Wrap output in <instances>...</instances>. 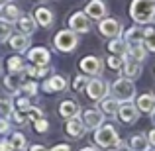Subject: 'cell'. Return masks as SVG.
<instances>
[{
    "mask_svg": "<svg viewBox=\"0 0 155 151\" xmlns=\"http://www.w3.org/2000/svg\"><path fill=\"white\" fill-rule=\"evenodd\" d=\"M130 16L136 24H151L155 20V0H132Z\"/></svg>",
    "mask_w": 155,
    "mask_h": 151,
    "instance_id": "6da1fadb",
    "label": "cell"
},
{
    "mask_svg": "<svg viewBox=\"0 0 155 151\" xmlns=\"http://www.w3.org/2000/svg\"><path fill=\"white\" fill-rule=\"evenodd\" d=\"M94 141L100 147H118L120 145V136H118L116 128L110 124H102L94 130Z\"/></svg>",
    "mask_w": 155,
    "mask_h": 151,
    "instance_id": "7a4b0ae2",
    "label": "cell"
},
{
    "mask_svg": "<svg viewBox=\"0 0 155 151\" xmlns=\"http://www.w3.org/2000/svg\"><path fill=\"white\" fill-rule=\"evenodd\" d=\"M110 88H112V94L118 102H132L136 98V87H134L132 79H126V77L116 79Z\"/></svg>",
    "mask_w": 155,
    "mask_h": 151,
    "instance_id": "3957f363",
    "label": "cell"
},
{
    "mask_svg": "<svg viewBox=\"0 0 155 151\" xmlns=\"http://www.w3.org/2000/svg\"><path fill=\"white\" fill-rule=\"evenodd\" d=\"M79 45V38L73 30H61L53 35V47L61 53H71Z\"/></svg>",
    "mask_w": 155,
    "mask_h": 151,
    "instance_id": "277c9868",
    "label": "cell"
},
{
    "mask_svg": "<svg viewBox=\"0 0 155 151\" xmlns=\"http://www.w3.org/2000/svg\"><path fill=\"white\" fill-rule=\"evenodd\" d=\"M84 90H87L88 98L100 100L102 96L108 94V84H106L104 80H100V79H91V80H87V84H84Z\"/></svg>",
    "mask_w": 155,
    "mask_h": 151,
    "instance_id": "5b68a950",
    "label": "cell"
},
{
    "mask_svg": "<svg viewBox=\"0 0 155 151\" xmlns=\"http://www.w3.org/2000/svg\"><path fill=\"white\" fill-rule=\"evenodd\" d=\"M102 59L100 57H96V55H88V57H84V59H81V63H79V67H81V71L84 73V75H92V77H96V75H100L102 73Z\"/></svg>",
    "mask_w": 155,
    "mask_h": 151,
    "instance_id": "8992f818",
    "label": "cell"
},
{
    "mask_svg": "<svg viewBox=\"0 0 155 151\" xmlns=\"http://www.w3.org/2000/svg\"><path fill=\"white\" fill-rule=\"evenodd\" d=\"M81 122H83V126L87 130H96L98 126L104 124V114L100 112V110H96V108H88V110L83 112Z\"/></svg>",
    "mask_w": 155,
    "mask_h": 151,
    "instance_id": "52a82bcc",
    "label": "cell"
},
{
    "mask_svg": "<svg viewBox=\"0 0 155 151\" xmlns=\"http://www.w3.org/2000/svg\"><path fill=\"white\" fill-rule=\"evenodd\" d=\"M69 28H71L75 34H88V31H91V22H88L84 12H75V14H71V18H69Z\"/></svg>",
    "mask_w": 155,
    "mask_h": 151,
    "instance_id": "ba28073f",
    "label": "cell"
},
{
    "mask_svg": "<svg viewBox=\"0 0 155 151\" xmlns=\"http://www.w3.org/2000/svg\"><path fill=\"white\" fill-rule=\"evenodd\" d=\"M98 31L106 38H118L122 34V24L116 18H102L98 24Z\"/></svg>",
    "mask_w": 155,
    "mask_h": 151,
    "instance_id": "9c48e42d",
    "label": "cell"
},
{
    "mask_svg": "<svg viewBox=\"0 0 155 151\" xmlns=\"http://www.w3.org/2000/svg\"><path fill=\"white\" fill-rule=\"evenodd\" d=\"M118 120L124 122V124H134V122L140 118V110L136 108L134 104H130V102H126V104L118 106V112H116Z\"/></svg>",
    "mask_w": 155,
    "mask_h": 151,
    "instance_id": "30bf717a",
    "label": "cell"
},
{
    "mask_svg": "<svg viewBox=\"0 0 155 151\" xmlns=\"http://www.w3.org/2000/svg\"><path fill=\"white\" fill-rule=\"evenodd\" d=\"M106 12H108V8H106V4L102 0H91L87 4V8H84L87 18H92V20H102L106 16Z\"/></svg>",
    "mask_w": 155,
    "mask_h": 151,
    "instance_id": "8fae6325",
    "label": "cell"
},
{
    "mask_svg": "<svg viewBox=\"0 0 155 151\" xmlns=\"http://www.w3.org/2000/svg\"><path fill=\"white\" fill-rule=\"evenodd\" d=\"M28 59L34 65H49L51 53H49V49H45V47H31V49L28 51Z\"/></svg>",
    "mask_w": 155,
    "mask_h": 151,
    "instance_id": "7c38bea8",
    "label": "cell"
},
{
    "mask_svg": "<svg viewBox=\"0 0 155 151\" xmlns=\"http://www.w3.org/2000/svg\"><path fill=\"white\" fill-rule=\"evenodd\" d=\"M30 43H31V39L26 34H10L8 35V45L14 51H28Z\"/></svg>",
    "mask_w": 155,
    "mask_h": 151,
    "instance_id": "4fadbf2b",
    "label": "cell"
},
{
    "mask_svg": "<svg viewBox=\"0 0 155 151\" xmlns=\"http://www.w3.org/2000/svg\"><path fill=\"white\" fill-rule=\"evenodd\" d=\"M67 88V79L63 75H53L49 80L43 83V90L45 92H63Z\"/></svg>",
    "mask_w": 155,
    "mask_h": 151,
    "instance_id": "5bb4252c",
    "label": "cell"
},
{
    "mask_svg": "<svg viewBox=\"0 0 155 151\" xmlns=\"http://www.w3.org/2000/svg\"><path fill=\"white\" fill-rule=\"evenodd\" d=\"M122 71H124V77L126 79H137L141 75V65L140 61H134L130 57H124V65H122Z\"/></svg>",
    "mask_w": 155,
    "mask_h": 151,
    "instance_id": "9a60e30c",
    "label": "cell"
},
{
    "mask_svg": "<svg viewBox=\"0 0 155 151\" xmlns=\"http://www.w3.org/2000/svg\"><path fill=\"white\" fill-rule=\"evenodd\" d=\"M118 106H120V102L114 98V96H108V94L98 100V110L102 114H108V116H116Z\"/></svg>",
    "mask_w": 155,
    "mask_h": 151,
    "instance_id": "2e32d148",
    "label": "cell"
},
{
    "mask_svg": "<svg viewBox=\"0 0 155 151\" xmlns=\"http://www.w3.org/2000/svg\"><path fill=\"white\" fill-rule=\"evenodd\" d=\"M65 130H67V133L71 137H75V140H81V137L84 136V132H87V128L83 126V122H81L79 118H69Z\"/></svg>",
    "mask_w": 155,
    "mask_h": 151,
    "instance_id": "e0dca14e",
    "label": "cell"
},
{
    "mask_svg": "<svg viewBox=\"0 0 155 151\" xmlns=\"http://www.w3.org/2000/svg\"><path fill=\"white\" fill-rule=\"evenodd\" d=\"M59 114L63 118H79V114H81V106L77 104V102H73V100H63L61 102V106H59Z\"/></svg>",
    "mask_w": 155,
    "mask_h": 151,
    "instance_id": "ac0fdd59",
    "label": "cell"
},
{
    "mask_svg": "<svg viewBox=\"0 0 155 151\" xmlns=\"http://www.w3.org/2000/svg\"><path fill=\"white\" fill-rule=\"evenodd\" d=\"M124 57H130V59L140 61V63H141V61L147 57V51H145V47H143V43H141V41L140 43H130Z\"/></svg>",
    "mask_w": 155,
    "mask_h": 151,
    "instance_id": "d6986e66",
    "label": "cell"
},
{
    "mask_svg": "<svg viewBox=\"0 0 155 151\" xmlns=\"http://www.w3.org/2000/svg\"><path fill=\"white\" fill-rule=\"evenodd\" d=\"M53 12L49 10V8H35V14H34V20H35V24H39V26H43V28H49L51 24H53Z\"/></svg>",
    "mask_w": 155,
    "mask_h": 151,
    "instance_id": "ffe728a7",
    "label": "cell"
},
{
    "mask_svg": "<svg viewBox=\"0 0 155 151\" xmlns=\"http://www.w3.org/2000/svg\"><path fill=\"white\" fill-rule=\"evenodd\" d=\"M16 22H18L16 26H18L20 34H26V35H31L35 31V28H38V24H35V20L31 16H20Z\"/></svg>",
    "mask_w": 155,
    "mask_h": 151,
    "instance_id": "44dd1931",
    "label": "cell"
},
{
    "mask_svg": "<svg viewBox=\"0 0 155 151\" xmlns=\"http://www.w3.org/2000/svg\"><path fill=\"white\" fill-rule=\"evenodd\" d=\"M140 112L145 114H153L155 112V96L153 94H141L137 98V106H136Z\"/></svg>",
    "mask_w": 155,
    "mask_h": 151,
    "instance_id": "7402d4cb",
    "label": "cell"
},
{
    "mask_svg": "<svg viewBox=\"0 0 155 151\" xmlns=\"http://www.w3.org/2000/svg\"><path fill=\"white\" fill-rule=\"evenodd\" d=\"M130 149L132 151H149V141H147V136L143 133H137L130 140Z\"/></svg>",
    "mask_w": 155,
    "mask_h": 151,
    "instance_id": "603a6c76",
    "label": "cell"
},
{
    "mask_svg": "<svg viewBox=\"0 0 155 151\" xmlns=\"http://www.w3.org/2000/svg\"><path fill=\"white\" fill-rule=\"evenodd\" d=\"M126 49H128V43H126L120 35H118V38H114L112 41L108 43V51L112 53V55H122V57H124L126 55Z\"/></svg>",
    "mask_w": 155,
    "mask_h": 151,
    "instance_id": "cb8c5ba5",
    "label": "cell"
},
{
    "mask_svg": "<svg viewBox=\"0 0 155 151\" xmlns=\"http://www.w3.org/2000/svg\"><path fill=\"white\" fill-rule=\"evenodd\" d=\"M141 43H143V47H145L147 53H155V30L145 28V30H143V38H141Z\"/></svg>",
    "mask_w": 155,
    "mask_h": 151,
    "instance_id": "d4e9b609",
    "label": "cell"
},
{
    "mask_svg": "<svg viewBox=\"0 0 155 151\" xmlns=\"http://www.w3.org/2000/svg\"><path fill=\"white\" fill-rule=\"evenodd\" d=\"M20 16H22V14H20V8L16 6V4H12V2L4 4V8H2V18L4 20H8V22H16Z\"/></svg>",
    "mask_w": 155,
    "mask_h": 151,
    "instance_id": "484cf974",
    "label": "cell"
},
{
    "mask_svg": "<svg viewBox=\"0 0 155 151\" xmlns=\"http://www.w3.org/2000/svg\"><path fill=\"white\" fill-rule=\"evenodd\" d=\"M8 141H10V145H12L14 151H26L28 149V141H26V137H24V133H20V132H14Z\"/></svg>",
    "mask_w": 155,
    "mask_h": 151,
    "instance_id": "4316f807",
    "label": "cell"
},
{
    "mask_svg": "<svg viewBox=\"0 0 155 151\" xmlns=\"http://www.w3.org/2000/svg\"><path fill=\"white\" fill-rule=\"evenodd\" d=\"M141 38H143V30H140L137 26H134V28H130V30L126 31L124 41L128 43V45H130V43H140Z\"/></svg>",
    "mask_w": 155,
    "mask_h": 151,
    "instance_id": "83f0119b",
    "label": "cell"
},
{
    "mask_svg": "<svg viewBox=\"0 0 155 151\" xmlns=\"http://www.w3.org/2000/svg\"><path fill=\"white\" fill-rule=\"evenodd\" d=\"M22 69H24V61H22V57L14 55V57H10V59H8V71H10L12 75H18Z\"/></svg>",
    "mask_w": 155,
    "mask_h": 151,
    "instance_id": "f1b7e54d",
    "label": "cell"
},
{
    "mask_svg": "<svg viewBox=\"0 0 155 151\" xmlns=\"http://www.w3.org/2000/svg\"><path fill=\"white\" fill-rule=\"evenodd\" d=\"M10 34H12V22L0 18V41L8 39V35H10Z\"/></svg>",
    "mask_w": 155,
    "mask_h": 151,
    "instance_id": "f546056e",
    "label": "cell"
},
{
    "mask_svg": "<svg viewBox=\"0 0 155 151\" xmlns=\"http://www.w3.org/2000/svg\"><path fill=\"white\" fill-rule=\"evenodd\" d=\"M12 110H14V104L10 100H0V118H10L12 116Z\"/></svg>",
    "mask_w": 155,
    "mask_h": 151,
    "instance_id": "4dcf8cb0",
    "label": "cell"
},
{
    "mask_svg": "<svg viewBox=\"0 0 155 151\" xmlns=\"http://www.w3.org/2000/svg\"><path fill=\"white\" fill-rule=\"evenodd\" d=\"M106 65H108L110 69H114V71H118V69H122V65H124V57L122 55H110L108 59H106Z\"/></svg>",
    "mask_w": 155,
    "mask_h": 151,
    "instance_id": "1f68e13d",
    "label": "cell"
},
{
    "mask_svg": "<svg viewBox=\"0 0 155 151\" xmlns=\"http://www.w3.org/2000/svg\"><path fill=\"white\" fill-rule=\"evenodd\" d=\"M20 88H22V92L26 96H35V94H38V84H35L34 80H26Z\"/></svg>",
    "mask_w": 155,
    "mask_h": 151,
    "instance_id": "d6a6232c",
    "label": "cell"
},
{
    "mask_svg": "<svg viewBox=\"0 0 155 151\" xmlns=\"http://www.w3.org/2000/svg\"><path fill=\"white\" fill-rule=\"evenodd\" d=\"M34 128H35V132H38V133H45L47 130H49V124H47V120L41 116V118H38V120L34 122Z\"/></svg>",
    "mask_w": 155,
    "mask_h": 151,
    "instance_id": "836d02e7",
    "label": "cell"
},
{
    "mask_svg": "<svg viewBox=\"0 0 155 151\" xmlns=\"http://www.w3.org/2000/svg\"><path fill=\"white\" fill-rule=\"evenodd\" d=\"M26 116H28V120H31V122H35L38 118H41L43 116V112L39 108H34V106H30V108L26 110Z\"/></svg>",
    "mask_w": 155,
    "mask_h": 151,
    "instance_id": "e575fe53",
    "label": "cell"
},
{
    "mask_svg": "<svg viewBox=\"0 0 155 151\" xmlns=\"http://www.w3.org/2000/svg\"><path fill=\"white\" fill-rule=\"evenodd\" d=\"M12 118H14V122L18 126H24L26 124V112H22V110H12Z\"/></svg>",
    "mask_w": 155,
    "mask_h": 151,
    "instance_id": "d590c367",
    "label": "cell"
},
{
    "mask_svg": "<svg viewBox=\"0 0 155 151\" xmlns=\"http://www.w3.org/2000/svg\"><path fill=\"white\" fill-rule=\"evenodd\" d=\"M30 96H22V98L16 100V110H22V112H26L28 108H30Z\"/></svg>",
    "mask_w": 155,
    "mask_h": 151,
    "instance_id": "8d00e7d4",
    "label": "cell"
},
{
    "mask_svg": "<svg viewBox=\"0 0 155 151\" xmlns=\"http://www.w3.org/2000/svg\"><path fill=\"white\" fill-rule=\"evenodd\" d=\"M87 75H81L75 79V83H73V87H75V90H81V88H84V84H87Z\"/></svg>",
    "mask_w": 155,
    "mask_h": 151,
    "instance_id": "74e56055",
    "label": "cell"
},
{
    "mask_svg": "<svg viewBox=\"0 0 155 151\" xmlns=\"http://www.w3.org/2000/svg\"><path fill=\"white\" fill-rule=\"evenodd\" d=\"M4 84H6V88L8 90H12V92H18V83H16L12 77H6L4 79Z\"/></svg>",
    "mask_w": 155,
    "mask_h": 151,
    "instance_id": "f35d334b",
    "label": "cell"
},
{
    "mask_svg": "<svg viewBox=\"0 0 155 151\" xmlns=\"http://www.w3.org/2000/svg\"><path fill=\"white\" fill-rule=\"evenodd\" d=\"M0 133H10V122L6 118H0Z\"/></svg>",
    "mask_w": 155,
    "mask_h": 151,
    "instance_id": "ab89813d",
    "label": "cell"
},
{
    "mask_svg": "<svg viewBox=\"0 0 155 151\" xmlns=\"http://www.w3.org/2000/svg\"><path fill=\"white\" fill-rule=\"evenodd\" d=\"M49 151H73V149H71L69 143H57V145H53Z\"/></svg>",
    "mask_w": 155,
    "mask_h": 151,
    "instance_id": "60d3db41",
    "label": "cell"
},
{
    "mask_svg": "<svg viewBox=\"0 0 155 151\" xmlns=\"http://www.w3.org/2000/svg\"><path fill=\"white\" fill-rule=\"evenodd\" d=\"M0 151H14V149H12V145H10L8 140H2L0 141Z\"/></svg>",
    "mask_w": 155,
    "mask_h": 151,
    "instance_id": "b9f144b4",
    "label": "cell"
},
{
    "mask_svg": "<svg viewBox=\"0 0 155 151\" xmlns=\"http://www.w3.org/2000/svg\"><path fill=\"white\" fill-rule=\"evenodd\" d=\"M147 141H149V145H153L155 147V128L149 132V136H147Z\"/></svg>",
    "mask_w": 155,
    "mask_h": 151,
    "instance_id": "7bdbcfd3",
    "label": "cell"
},
{
    "mask_svg": "<svg viewBox=\"0 0 155 151\" xmlns=\"http://www.w3.org/2000/svg\"><path fill=\"white\" fill-rule=\"evenodd\" d=\"M30 151H47L45 147H43V145H39V143H35V145H31L30 147Z\"/></svg>",
    "mask_w": 155,
    "mask_h": 151,
    "instance_id": "ee69618b",
    "label": "cell"
},
{
    "mask_svg": "<svg viewBox=\"0 0 155 151\" xmlns=\"http://www.w3.org/2000/svg\"><path fill=\"white\" fill-rule=\"evenodd\" d=\"M81 151H100L98 147H94V145H87V147H83Z\"/></svg>",
    "mask_w": 155,
    "mask_h": 151,
    "instance_id": "f6af8a7d",
    "label": "cell"
},
{
    "mask_svg": "<svg viewBox=\"0 0 155 151\" xmlns=\"http://www.w3.org/2000/svg\"><path fill=\"white\" fill-rule=\"evenodd\" d=\"M10 0H0V6H4V4H8Z\"/></svg>",
    "mask_w": 155,
    "mask_h": 151,
    "instance_id": "bcb514c9",
    "label": "cell"
},
{
    "mask_svg": "<svg viewBox=\"0 0 155 151\" xmlns=\"http://www.w3.org/2000/svg\"><path fill=\"white\" fill-rule=\"evenodd\" d=\"M0 18H2V10H0Z\"/></svg>",
    "mask_w": 155,
    "mask_h": 151,
    "instance_id": "7dc6e473",
    "label": "cell"
},
{
    "mask_svg": "<svg viewBox=\"0 0 155 151\" xmlns=\"http://www.w3.org/2000/svg\"><path fill=\"white\" fill-rule=\"evenodd\" d=\"M130 151H132V149H130Z\"/></svg>",
    "mask_w": 155,
    "mask_h": 151,
    "instance_id": "c3c4849f",
    "label": "cell"
},
{
    "mask_svg": "<svg viewBox=\"0 0 155 151\" xmlns=\"http://www.w3.org/2000/svg\"><path fill=\"white\" fill-rule=\"evenodd\" d=\"M153 151H155V149H153Z\"/></svg>",
    "mask_w": 155,
    "mask_h": 151,
    "instance_id": "681fc988",
    "label": "cell"
},
{
    "mask_svg": "<svg viewBox=\"0 0 155 151\" xmlns=\"http://www.w3.org/2000/svg\"><path fill=\"white\" fill-rule=\"evenodd\" d=\"M153 114H155V112H153Z\"/></svg>",
    "mask_w": 155,
    "mask_h": 151,
    "instance_id": "f907efd6",
    "label": "cell"
}]
</instances>
